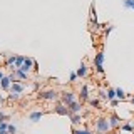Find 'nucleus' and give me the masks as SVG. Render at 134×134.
Listing matches in <instances>:
<instances>
[{"label":"nucleus","mask_w":134,"mask_h":134,"mask_svg":"<svg viewBox=\"0 0 134 134\" xmlns=\"http://www.w3.org/2000/svg\"><path fill=\"white\" fill-rule=\"evenodd\" d=\"M109 129H111V126H109L107 117H99V119H96V131H97V134H107Z\"/></svg>","instance_id":"f257e3e1"},{"label":"nucleus","mask_w":134,"mask_h":134,"mask_svg":"<svg viewBox=\"0 0 134 134\" xmlns=\"http://www.w3.org/2000/svg\"><path fill=\"white\" fill-rule=\"evenodd\" d=\"M39 97H40V99H44V100H57V99H59V92H57V91H54V89H50V91L40 92Z\"/></svg>","instance_id":"f03ea898"},{"label":"nucleus","mask_w":134,"mask_h":134,"mask_svg":"<svg viewBox=\"0 0 134 134\" xmlns=\"http://www.w3.org/2000/svg\"><path fill=\"white\" fill-rule=\"evenodd\" d=\"M60 100H62V104H64V106H70L72 102H75V96H74V92H70V91L64 92V94L60 96Z\"/></svg>","instance_id":"7ed1b4c3"},{"label":"nucleus","mask_w":134,"mask_h":134,"mask_svg":"<svg viewBox=\"0 0 134 134\" xmlns=\"http://www.w3.org/2000/svg\"><path fill=\"white\" fill-rule=\"evenodd\" d=\"M25 91V86L24 84H20V82H12V86H10V92H14V94H22V92Z\"/></svg>","instance_id":"20e7f679"},{"label":"nucleus","mask_w":134,"mask_h":134,"mask_svg":"<svg viewBox=\"0 0 134 134\" xmlns=\"http://www.w3.org/2000/svg\"><path fill=\"white\" fill-rule=\"evenodd\" d=\"M54 112H57V114H60V116H69V109L62 102H57V106L54 107Z\"/></svg>","instance_id":"39448f33"},{"label":"nucleus","mask_w":134,"mask_h":134,"mask_svg":"<svg viewBox=\"0 0 134 134\" xmlns=\"http://www.w3.org/2000/svg\"><path fill=\"white\" fill-rule=\"evenodd\" d=\"M34 67V59H30V57H25V60H24V64H22V67H20V70H24L25 74L29 72Z\"/></svg>","instance_id":"423d86ee"},{"label":"nucleus","mask_w":134,"mask_h":134,"mask_svg":"<svg viewBox=\"0 0 134 134\" xmlns=\"http://www.w3.org/2000/svg\"><path fill=\"white\" fill-rule=\"evenodd\" d=\"M107 121H109V126H111V127H119V124H121V117L117 114H111L107 117Z\"/></svg>","instance_id":"0eeeda50"},{"label":"nucleus","mask_w":134,"mask_h":134,"mask_svg":"<svg viewBox=\"0 0 134 134\" xmlns=\"http://www.w3.org/2000/svg\"><path fill=\"white\" fill-rule=\"evenodd\" d=\"M67 109H69V116L70 114H79V112H81V109H82V106L79 102H72L70 106H67Z\"/></svg>","instance_id":"6e6552de"},{"label":"nucleus","mask_w":134,"mask_h":134,"mask_svg":"<svg viewBox=\"0 0 134 134\" xmlns=\"http://www.w3.org/2000/svg\"><path fill=\"white\" fill-rule=\"evenodd\" d=\"M0 86H2L3 91H10V86H12V79L8 77V75H5V77L0 81Z\"/></svg>","instance_id":"1a4fd4ad"},{"label":"nucleus","mask_w":134,"mask_h":134,"mask_svg":"<svg viewBox=\"0 0 134 134\" xmlns=\"http://www.w3.org/2000/svg\"><path fill=\"white\" fill-rule=\"evenodd\" d=\"M81 100H87L89 99V87L87 86H82V89H81Z\"/></svg>","instance_id":"9d476101"},{"label":"nucleus","mask_w":134,"mask_h":134,"mask_svg":"<svg viewBox=\"0 0 134 134\" xmlns=\"http://www.w3.org/2000/svg\"><path fill=\"white\" fill-rule=\"evenodd\" d=\"M102 62H104V52H97V54H96V59H94L96 67H97V65H102Z\"/></svg>","instance_id":"9b49d317"},{"label":"nucleus","mask_w":134,"mask_h":134,"mask_svg":"<svg viewBox=\"0 0 134 134\" xmlns=\"http://www.w3.org/2000/svg\"><path fill=\"white\" fill-rule=\"evenodd\" d=\"M77 77H86L87 75V67H86V64H81V67L77 69Z\"/></svg>","instance_id":"f8f14e48"},{"label":"nucleus","mask_w":134,"mask_h":134,"mask_svg":"<svg viewBox=\"0 0 134 134\" xmlns=\"http://www.w3.org/2000/svg\"><path fill=\"white\" fill-rule=\"evenodd\" d=\"M42 116H44V112L37 111V112H32V114L29 116V119H30V121H34V122H37V121H39V119H40Z\"/></svg>","instance_id":"ddd939ff"},{"label":"nucleus","mask_w":134,"mask_h":134,"mask_svg":"<svg viewBox=\"0 0 134 134\" xmlns=\"http://www.w3.org/2000/svg\"><path fill=\"white\" fill-rule=\"evenodd\" d=\"M116 97L119 99V100H124L127 96H126V92H124L122 89H116Z\"/></svg>","instance_id":"4468645a"},{"label":"nucleus","mask_w":134,"mask_h":134,"mask_svg":"<svg viewBox=\"0 0 134 134\" xmlns=\"http://www.w3.org/2000/svg\"><path fill=\"white\" fill-rule=\"evenodd\" d=\"M24 60H25V57H15V69H20L22 67V64H24Z\"/></svg>","instance_id":"2eb2a0df"},{"label":"nucleus","mask_w":134,"mask_h":134,"mask_svg":"<svg viewBox=\"0 0 134 134\" xmlns=\"http://www.w3.org/2000/svg\"><path fill=\"white\" fill-rule=\"evenodd\" d=\"M116 99V89H107V100Z\"/></svg>","instance_id":"dca6fc26"},{"label":"nucleus","mask_w":134,"mask_h":134,"mask_svg":"<svg viewBox=\"0 0 134 134\" xmlns=\"http://www.w3.org/2000/svg\"><path fill=\"white\" fill-rule=\"evenodd\" d=\"M89 104H91V107H94V109H99L100 107L99 99H89Z\"/></svg>","instance_id":"f3484780"},{"label":"nucleus","mask_w":134,"mask_h":134,"mask_svg":"<svg viewBox=\"0 0 134 134\" xmlns=\"http://www.w3.org/2000/svg\"><path fill=\"white\" fill-rule=\"evenodd\" d=\"M70 119H72V124H79L82 121V117L79 114H70Z\"/></svg>","instance_id":"a211bd4d"},{"label":"nucleus","mask_w":134,"mask_h":134,"mask_svg":"<svg viewBox=\"0 0 134 134\" xmlns=\"http://www.w3.org/2000/svg\"><path fill=\"white\" fill-rule=\"evenodd\" d=\"M121 129H122V131H127V132H132L134 131V126L132 124H122V126H121Z\"/></svg>","instance_id":"6ab92c4d"},{"label":"nucleus","mask_w":134,"mask_h":134,"mask_svg":"<svg viewBox=\"0 0 134 134\" xmlns=\"http://www.w3.org/2000/svg\"><path fill=\"white\" fill-rule=\"evenodd\" d=\"M15 57H17V55H10V57H7L5 65H14V64H15Z\"/></svg>","instance_id":"aec40b11"},{"label":"nucleus","mask_w":134,"mask_h":134,"mask_svg":"<svg viewBox=\"0 0 134 134\" xmlns=\"http://www.w3.org/2000/svg\"><path fill=\"white\" fill-rule=\"evenodd\" d=\"M72 134H92V132L87 131V129H74Z\"/></svg>","instance_id":"412c9836"},{"label":"nucleus","mask_w":134,"mask_h":134,"mask_svg":"<svg viewBox=\"0 0 134 134\" xmlns=\"http://www.w3.org/2000/svg\"><path fill=\"white\" fill-rule=\"evenodd\" d=\"M7 132H8V134H15V132H17V127H15L14 124H8V127H7Z\"/></svg>","instance_id":"4be33fe9"},{"label":"nucleus","mask_w":134,"mask_h":134,"mask_svg":"<svg viewBox=\"0 0 134 134\" xmlns=\"http://www.w3.org/2000/svg\"><path fill=\"white\" fill-rule=\"evenodd\" d=\"M124 7L126 8H134V0H124Z\"/></svg>","instance_id":"5701e85b"},{"label":"nucleus","mask_w":134,"mask_h":134,"mask_svg":"<svg viewBox=\"0 0 134 134\" xmlns=\"http://www.w3.org/2000/svg\"><path fill=\"white\" fill-rule=\"evenodd\" d=\"M7 127H8V124L5 121H0V131H7Z\"/></svg>","instance_id":"b1692460"},{"label":"nucleus","mask_w":134,"mask_h":134,"mask_svg":"<svg viewBox=\"0 0 134 134\" xmlns=\"http://www.w3.org/2000/svg\"><path fill=\"white\" fill-rule=\"evenodd\" d=\"M99 97H100V99H107V92H106V91H100V92H99Z\"/></svg>","instance_id":"393cba45"},{"label":"nucleus","mask_w":134,"mask_h":134,"mask_svg":"<svg viewBox=\"0 0 134 134\" xmlns=\"http://www.w3.org/2000/svg\"><path fill=\"white\" fill-rule=\"evenodd\" d=\"M20 96L19 94H14V92H10V94H8V99H19Z\"/></svg>","instance_id":"a878e982"},{"label":"nucleus","mask_w":134,"mask_h":134,"mask_svg":"<svg viewBox=\"0 0 134 134\" xmlns=\"http://www.w3.org/2000/svg\"><path fill=\"white\" fill-rule=\"evenodd\" d=\"M5 119H8V116L5 114V112H2V111H0V121H5Z\"/></svg>","instance_id":"bb28decb"},{"label":"nucleus","mask_w":134,"mask_h":134,"mask_svg":"<svg viewBox=\"0 0 134 134\" xmlns=\"http://www.w3.org/2000/svg\"><path fill=\"white\" fill-rule=\"evenodd\" d=\"M112 30H114V25H109V27L106 29V35H109V34H111Z\"/></svg>","instance_id":"cd10ccee"},{"label":"nucleus","mask_w":134,"mask_h":134,"mask_svg":"<svg viewBox=\"0 0 134 134\" xmlns=\"http://www.w3.org/2000/svg\"><path fill=\"white\" fill-rule=\"evenodd\" d=\"M75 81H77V74L72 72V74H70V82H75Z\"/></svg>","instance_id":"c85d7f7f"},{"label":"nucleus","mask_w":134,"mask_h":134,"mask_svg":"<svg viewBox=\"0 0 134 134\" xmlns=\"http://www.w3.org/2000/svg\"><path fill=\"white\" fill-rule=\"evenodd\" d=\"M111 104H112V106H117V104H119V99H114V100H111Z\"/></svg>","instance_id":"c756f323"},{"label":"nucleus","mask_w":134,"mask_h":134,"mask_svg":"<svg viewBox=\"0 0 134 134\" xmlns=\"http://www.w3.org/2000/svg\"><path fill=\"white\" fill-rule=\"evenodd\" d=\"M3 77H5V75H3V74H2V70H0V81H2Z\"/></svg>","instance_id":"7c9ffc66"},{"label":"nucleus","mask_w":134,"mask_h":134,"mask_svg":"<svg viewBox=\"0 0 134 134\" xmlns=\"http://www.w3.org/2000/svg\"><path fill=\"white\" fill-rule=\"evenodd\" d=\"M0 134H8V132L7 131H0Z\"/></svg>","instance_id":"2f4dec72"},{"label":"nucleus","mask_w":134,"mask_h":134,"mask_svg":"<svg viewBox=\"0 0 134 134\" xmlns=\"http://www.w3.org/2000/svg\"><path fill=\"white\" fill-rule=\"evenodd\" d=\"M131 102H132V104H134V96H132V97H131Z\"/></svg>","instance_id":"473e14b6"}]
</instances>
